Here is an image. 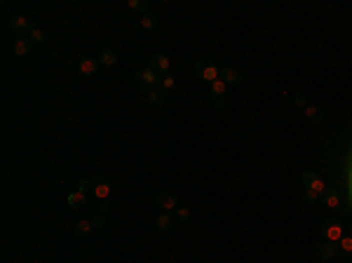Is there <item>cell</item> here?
I'll use <instances>...</instances> for the list:
<instances>
[{
    "label": "cell",
    "mask_w": 352,
    "mask_h": 263,
    "mask_svg": "<svg viewBox=\"0 0 352 263\" xmlns=\"http://www.w3.org/2000/svg\"><path fill=\"white\" fill-rule=\"evenodd\" d=\"M192 68H195V76L202 78V80H204V82H209V85H212V82H216V80L221 78V68H218L214 62H209V59H198Z\"/></svg>",
    "instance_id": "obj_1"
},
{
    "label": "cell",
    "mask_w": 352,
    "mask_h": 263,
    "mask_svg": "<svg viewBox=\"0 0 352 263\" xmlns=\"http://www.w3.org/2000/svg\"><path fill=\"white\" fill-rule=\"evenodd\" d=\"M162 82V78L155 73L153 68H148V70H138L136 76H134V87H136L138 92H144L148 94L153 87H158Z\"/></svg>",
    "instance_id": "obj_2"
},
{
    "label": "cell",
    "mask_w": 352,
    "mask_h": 263,
    "mask_svg": "<svg viewBox=\"0 0 352 263\" xmlns=\"http://www.w3.org/2000/svg\"><path fill=\"white\" fill-rule=\"evenodd\" d=\"M8 28L14 33L16 38H28V36H31V31L36 28V24H33L28 16L14 14V16H10V19H8Z\"/></svg>",
    "instance_id": "obj_3"
},
{
    "label": "cell",
    "mask_w": 352,
    "mask_h": 263,
    "mask_svg": "<svg viewBox=\"0 0 352 263\" xmlns=\"http://www.w3.org/2000/svg\"><path fill=\"white\" fill-rule=\"evenodd\" d=\"M322 238L326 242H340V238L345 235V228L343 224L338 221V218H326L324 224H322Z\"/></svg>",
    "instance_id": "obj_4"
},
{
    "label": "cell",
    "mask_w": 352,
    "mask_h": 263,
    "mask_svg": "<svg viewBox=\"0 0 352 263\" xmlns=\"http://www.w3.org/2000/svg\"><path fill=\"white\" fill-rule=\"evenodd\" d=\"M209 92H212V104H214V108H218V110L226 108V101H228V85L223 82L221 78L209 85Z\"/></svg>",
    "instance_id": "obj_5"
},
{
    "label": "cell",
    "mask_w": 352,
    "mask_h": 263,
    "mask_svg": "<svg viewBox=\"0 0 352 263\" xmlns=\"http://www.w3.org/2000/svg\"><path fill=\"white\" fill-rule=\"evenodd\" d=\"M92 195L96 198L99 202H104L110 195V181L106 176H96L92 178Z\"/></svg>",
    "instance_id": "obj_6"
},
{
    "label": "cell",
    "mask_w": 352,
    "mask_h": 263,
    "mask_svg": "<svg viewBox=\"0 0 352 263\" xmlns=\"http://www.w3.org/2000/svg\"><path fill=\"white\" fill-rule=\"evenodd\" d=\"M155 204L162 212H172V209L178 207V200H176V195L172 190H160V193H155Z\"/></svg>",
    "instance_id": "obj_7"
},
{
    "label": "cell",
    "mask_w": 352,
    "mask_h": 263,
    "mask_svg": "<svg viewBox=\"0 0 352 263\" xmlns=\"http://www.w3.org/2000/svg\"><path fill=\"white\" fill-rule=\"evenodd\" d=\"M340 254V247H338V242H322L320 247H317V258L320 261H329V258H334V256Z\"/></svg>",
    "instance_id": "obj_8"
},
{
    "label": "cell",
    "mask_w": 352,
    "mask_h": 263,
    "mask_svg": "<svg viewBox=\"0 0 352 263\" xmlns=\"http://www.w3.org/2000/svg\"><path fill=\"white\" fill-rule=\"evenodd\" d=\"M99 59H94V56H84V59H80L78 62V73L80 76H84V78H90V76H94L96 70H99Z\"/></svg>",
    "instance_id": "obj_9"
},
{
    "label": "cell",
    "mask_w": 352,
    "mask_h": 263,
    "mask_svg": "<svg viewBox=\"0 0 352 263\" xmlns=\"http://www.w3.org/2000/svg\"><path fill=\"white\" fill-rule=\"evenodd\" d=\"M150 68H153L160 78H164L169 73V59L162 54V52H155V54L150 56Z\"/></svg>",
    "instance_id": "obj_10"
},
{
    "label": "cell",
    "mask_w": 352,
    "mask_h": 263,
    "mask_svg": "<svg viewBox=\"0 0 352 263\" xmlns=\"http://www.w3.org/2000/svg\"><path fill=\"white\" fill-rule=\"evenodd\" d=\"M320 200L324 202L329 209H334V212H336V209H340V193H338V188H334V186L326 188V190L322 193Z\"/></svg>",
    "instance_id": "obj_11"
},
{
    "label": "cell",
    "mask_w": 352,
    "mask_h": 263,
    "mask_svg": "<svg viewBox=\"0 0 352 263\" xmlns=\"http://www.w3.org/2000/svg\"><path fill=\"white\" fill-rule=\"evenodd\" d=\"M146 99H148V104L155 106V108H158V106H164V104H167V90H164L162 85H158L146 94Z\"/></svg>",
    "instance_id": "obj_12"
},
{
    "label": "cell",
    "mask_w": 352,
    "mask_h": 263,
    "mask_svg": "<svg viewBox=\"0 0 352 263\" xmlns=\"http://www.w3.org/2000/svg\"><path fill=\"white\" fill-rule=\"evenodd\" d=\"M221 80L226 85H242L244 76H242V70H238V68H221Z\"/></svg>",
    "instance_id": "obj_13"
},
{
    "label": "cell",
    "mask_w": 352,
    "mask_h": 263,
    "mask_svg": "<svg viewBox=\"0 0 352 263\" xmlns=\"http://www.w3.org/2000/svg\"><path fill=\"white\" fill-rule=\"evenodd\" d=\"M31 38H14V42H12V52H14V56H26L28 52H31Z\"/></svg>",
    "instance_id": "obj_14"
},
{
    "label": "cell",
    "mask_w": 352,
    "mask_h": 263,
    "mask_svg": "<svg viewBox=\"0 0 352 263\" xmlns=\"http://www.w3.org/2000/svg\"><path fill=\"white\" fill-rule=\"evenodd\" d=\"M155 228H158V230H162V232L172 230V228H174V216H172L169 212H162L160 216L155 218Z\"/></svg>",
    "instance_id": "obj_15"
},
{
    "label": "cell",
    "mask_w": 352,
    "mask_h": 263,
    "mask_svg": "<svg viewBox=\"0 0 352 263\" xmlns=\"http://www.w3.org/2000/svg\"><path fill=\"white\" fill-rule=\"evenodd\" d=\"M92 230H94L92 221H78V224L73 226V235H76L78 240H84V238H87Z\"/></svg>",
    "instance_id": "obj_16"
},
{
    "label": "cell",
    "mask_w": 352,
    "mask_h": 263,
    "mask_svg": "<svg viewBox=\"0 0 352 263\" xmlns=\"http://www.w3.org/2000/svg\"><path fill=\"white\" fill-rule=\"evenodd\" d=\"M118 62V52H115L113 47H104L99 52V64L101 66H113Z\"/></svg>",
    "instance_id": "obj_17"
},
{
    "label": "cell",
    "mask_w": 352,
    "mask_h": 263,
    "mask_svg": "<svg viewBox=\"0 0 352 263\" xmlns=\"http://www.w3.org/2000/svg\"><path fill=\"white\" fill-rule=\"evenodd\" d=\"M306 118L310 122H322L324 120V108L322 106H306Z\"/></svg>",
    "instance_id": "obj_18"
},
{
    "label": "cell",
    "mask_w": 352,
    "mask_h": 263,
    "mask_svg": "<svg viewBox=\"0 0 352 263\" xmlns=\"http://www.w3.org/2000/svg\"><path fill=\"white\" fill-rule=\"evenodd\" d=\"M138 24H141V28H146V31H155L158 28V16L155 14H141V19H138Z\"/></svg>",
    "instance_id": "obj_19"
},
{
    "label": "cell",
    "mask_w": 352,
    "mask_h": 263,
    "mask_svg": "<svg viewBox=\"0 0 352 263\" xmlns=\"http://www.w3.org/2000/svg\"><path fill=\"white\" fill-rule=\"evenodd\" d=\"M127 8L138 12V14H148V8H150V2L148 0H127Z\"/></svg>",
    "instance_id": "obj_20"
},
{
    "label": "cell",
    "mask_w": 352,
    "mask_h": 263,
    "mask_svg": "<svg viewBox=\"0 0 352 263\" xmlns=\"http://www.w3.org/2000/svg\"><path fill=\"white\" fill-rule=\"evenodd\" d=\"M66 202H68L70 207H82L84 202H87V195L80 193V190H73V193H68V198H66Z\"/></svg>",
    "instance_id": "obj_21"
},
{
    "label": "cell",
    "mask_w": 352,
    "mask_h": 263,
    "mask_svg": "<svg viewBox=\"0 0 352 263\" xmlns=\"http://www.w3.org/2000/svg\"><path fill=\"white\" fill-rule=\"evenodd\" d=\"M28 38H31V42H36V45H45V42H47V36L40 31L38 26L31 31V36H28Z\"/></svg>",
    "instance_id": "obj_22"
},
{
    "label": "cell",
    "mask_w": 352,
    "mask_h": 263,
    "mask_svg": "<svg viewBox=\"0 0 352 263\" xmlns=\"http://www.w3.org/2000/svg\"><path fill=\"white\" fill-rule=\"evenodd\" d=\"M338 247H340V254H352V238L350 235H343L340 242H338Z\"/></svg>",
    "instance_id": "obj_23"
},
{
    "label": "cell",
    "mask_w": 352,
    "mask_h": 263,
    "mask_svg": "<svg viewBox=\"0 0 352 263\" xmlns=\"http://www.w3.org/2000/svg\"><path fill=\"white\" fill-rule=\"evenodd\" d=\"M291 104H294V106H298V108H306V106H308V96L303 92H294Z\"/></svg>",
    "instance_id": "obj_24"
},
{
    "label": "cell",
    "mask_w": 352,
    "mask_h": 263,
    "mask_svg": "<svg viewBox=\"0 0 352 263\" xmlns=\"http://www.w3.org/2000/svg\"><path fill=\"white\" fill-rule=\"evenodd\" d=\"M176 218H178L181 224H188V221H190V212L186 207H176Z\"/></svg>",
    "instance_id": "obj_25"
},
{
    "label": "cell",
    "mask_w": 352,
    "mask_h": 263,
    "mask_svg": "<svg viewBox=\"0 0 352 263\" xmlns=\"http://www.w3.org/2000/svg\"><path fill=\"white\" fill-rule=\"evenodd\" d=\"M92 226L96 228V230H101V228L106 226V214H99V212H96V214L92 216Z\"/></svg>",
    "instance_id": "obj_26"
},
{
    "label": "cell",
    "mask_w": 352,
    "mask_h": 263,
    "mask_svg": "<svg viewBox=\"0 0 352 263\" xmlns=\"http://www.w3.org/2000/svg\"><path fill=\"white\" fill-rule=\"evenodd\" d=\"M317 200H320V193H314V190L306 188V193H303V202H308V204H314Z\"/></svg>",
    "instance_id": "obj_27"
},
{
    "label": "cell",
    "mask_w": 352,
    "mask_h": 263,
    "mask_svg": "<svg viewBox=\"0 0 352 263\" xmlns=\"http://www.w3.org/2000/svg\"><path fill=\"white\" fill-rule=\"evenodd\" d=\"M78 190H80V193H92V181H87V178H80V181H78Z\"/></svg>",
    "instance_id": "obj_28"
},
{
    "label": "cell",
    "mask_w": 352,
    "mask_h": 263,
    "mask_svg": "<svg viewBox=\"0 0 352 263\" xmlns=\"http://www.w3.org/2000/svg\"><path fill=\"white\" fill-rule=\"evenodd\" d=\"M160 85H162V87H164V90H167V92H169V90H172V87H174L176 82H174V78H172V76H169V73H167V76L162 78V82H160Z\"/></svg>",
    "instance_id": "obj_29"
},
{
    "label": "cell",
    "mask_w": 352,
    "mask_h": 263,
    "mask_svg": "<svg viewBox=\"0 0 352 263\" xmlns=\"http://www.w3.org/2000/svg\"><path fill=\"white\" fill-rule=\"evenodd\" d=\"M99 214H108V204H106V202H101V204H99Z\"/></svg>",
    "instance_id": "obj_30"
},
{
    "label": "cell",
    "mask_w": 352,
    "mask_h": 263,
    "mask_svg": "<svg viewBox=\"0 0 352 263\" xmlns=\"http://www.w3.org/2000/svg\"><path fill=\"white\" fill-rule=\"evenodd\" d=\"M350 238H352V230H350Z\"/></svg>",
    "instance_id": "obj_31"
},
{
    "label": "cell",
    "mask_w": 352,
    "mask_h": 263,
    "mask_svg": "<svg viewBox=\"0 0 352 263\" xmlns=\"http://www.w3.org/2000/svg\"><path fill=\"white\" fill-rule=\"evenodd\" d=\"M348 263H352V261H348Z\"/></svg>",
    "instance_id": "obj_32"
}]
</instances>
